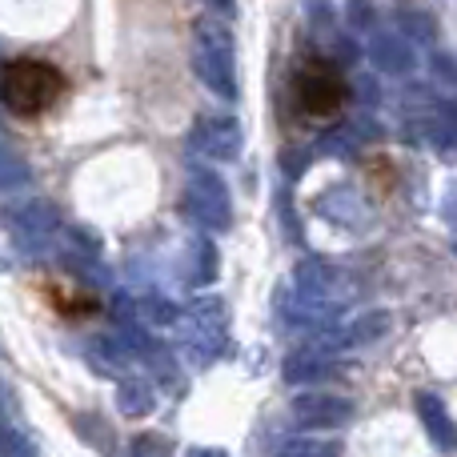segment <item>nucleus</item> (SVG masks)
<instances>
[{
  "mask_svg": "<svg viewBox=\"0 0 457 457\" xmlns=\"http://www.w3.org/2000/svg\"><path fill=\"white\" fill-rule=\"evenodd\" d=\"M389 325H394V317L386 313V309H373V313H361L353 317V321L345 325H333V329H321L317 333V341L309 349H317V353H345V349H357V345H370V341L386 337Z\"/></svg>",
  "mask_w": 457,
  "mask_h": 457,
  "instance_id": "nucleus-7",
  "label": "nucleus"
},
{
  "mask_svg": "<svg viewBox=\"0 0 457 457\" xmlns=\"http://www.w3.org/2000/svg\"><path fill=\"white\" fill-rule=\"evenodd\" d=\"M418 418H421V426H426L429 442H434L437 450H445V453L457 450V426H453L450 410H445L434 394H418Z\"/></svg>",
  "mask_w": 457,
  "mask_h": 457,
  "instance_id": "nucleus-12",
  "label": "nucleus"
},
{
  "mask_svg": "<svg viewBox=\"0 0 457 457\" xmlns=\"http://www.w3.org/2000/svg\"><path fill=\"white\" fill-rule=\"evenodd\" d=\"M405 29H413L421 40H434V24H429L426 16H405Z\"/></svg>",
  "mask_w": 457,
  "mask_h": 457,
  "instance_id": "nucleus-20",
  "label": "nucleus"
},
{
  "mask_svg": "<svg viewBox=\"0 0 457 457\" xmlns=\"http://www.w3.org/2000/svg\"><path fill=\"white\" fill-rule=\"evenodd\" d=\"M193 457H228V453H221V450H197Z\"/></svg>",
  "mask_w": 457,
  "mask_h": 457,
  "instance_id": "nucleus-23",
  "label": "nucleus"
},
{
  "mask_svg": "<svg viewBox=\"0 0 457 457\" xmlns=\"http://www.w3.org/2000/svg\"><path fill=\"white\" fill-rule=\"evenodd\" d=\"M209 4H228V0H209Z\"/></svg>",
  "mask_w": 457,
  "mask_h": 457,
  "instance_id": "nucleus-24",
  "label": "nucleus"
},
{
  "mask_svg": "<svg viewBox=\"0 0 457 457\" xmlns=\"http://www.w3.org/2000/svg\"><path fill=\"white\" fill-rule=\"evenodd\" d=\"M61 88V72L45 61H12L0 72V104L16 117H40L45 109L56 104Z\"/></svg>",
  "mask_w": 457,
  "mask_h": 457,
  "instance_id": "nucleus-2",
  "label": "nucleus"
},
{
  "mask_svg": "<svg viewBox=\"0 0 457 457\" xmlns=\"http://www.w3.org/2000/svg\"><path fill=\"white\" fill-rule=\"evenodd\" d=\"M181 213L205 233H225L233 225V201L221 177L209 169H189L181 189Z\"/></svg>",
  "mask_w": 457,
  "mask_h": 457,
  "instance_id": "nucleus-3",
  "label": "nucleus"
},
{
  "mask_svg": "<svg viewBox=\"0 0 457 457\" xmlns=\"http://www.w3.org/2000/svg\"><path fill=\"white\" fill-rule=\"evenodd\" d=\"M341 442L321 437L317 429H301V434H285L269 442V457H341Z\"/></svg>",
  "mask_w": 457,
  "mask_h": 457,
  "instance_id": "nucleus-11",
  "label": "nucleus"
},
{
  "mask_svg": "<svg viewBox=\"0 0 457 457\" xmlns=\"http://www.w3.org/2000/svg\"><path fill=\"white\" fill-rule=\"evenodd\" d=\"M185 269H189L193 285H205V281L217 277V249L205 241V237H197V241L185 245Z\"/></svg>",
  "mask_w": 457,
  "mask_h": 457,
  "instance_id": "nucleus-15",
  "label": "nucleus"
},
{
  "mask_svg": "<svg viewBox=\"0 0 457 457\" xmlns=\"http://www.w3.org/2000/svg\"><path fill=\"white\" fill-rule=\"evenodd\" d=\"M442 217H445V221H450V225L457 228V185H453L450 193H445V201H442Z\"/></svg>",
  "mask_w": 457,
  "mask_h": 457,
  "instance_id": "nucleus-21",
  "label": "nucleus"
},
{
  "mask_svg": "<svg viewBox=\"0 0 457 457\" xmlns=\"http://www.w3.org/2000/svg\"><path fill=\"white\" fill-rule=\"evenodd\" d=\"M29 177H32L29 161H24L16 149H8V145H0V193H8V189H21V185H29Z\"/></svg>",
  "mask_w": 457,
  "mask_h": 457,
  "instance_id": "nucleus-18",
  "label": "nucleus"
},
{
  "mask_svg": "<svg viewBox=\"0 0 457 457\" xmlns=\"http://www.w3.org/2000/svg\"><path fill=\"white\" fill-rule=\"evenodd\" d=\"M297 289L325 297V301H337V305H349L357 297V281L345 269L329 265V261H305V265H297Z\"/></svg>",
  "mask_w": 457,
  "mask_h": 457,
  "instance_id": "nucleus-9",
  "label": "nucleus"
},
{
  "mask_svg": "<svg viewBox=\"0 0 457 457\" xmlns=\"http://www.w3.org/2000/svg\"><path fill=\"white\" fill-rule=\"evenodd\" d=\"M429 141H434V149L442 153V157H457V101H445L442 109L434 112V120H429Z\"/></svg>",
  "mask_w": 457,
  "mask_h": 457,
  "instance_id": "nucleus-14",
  "label": "nucleus"
},
{
  "mask_svg": "<svg viewBox=\"0 0 457 457\" xmlns=\"http://www.w3.org/2000/svg\"><path fill=\"white\" fill-rule=\"evenodd\" d=\"M189 149L205 161H217V165L237 161L241 157V125H237L233 117H225V112L197 117V125H193V133H189Z\"/></svg>",
  "mask_w": 457,
  "mask_h": 457,
  "instance_id": "nucleus-6",
  "label": "nucleus"
},
{
  "mask_svg": "<svg viewBox=\"0 0 457 457\" xmlns=\"http://www.w3.org/2000/svg\"><path fill=\"white\" fill-rule=\"evenodd\" d=\"M0 225L24 257H40L48 245H56L61 217L48 201H12V205L0 209Z\"/></svg>",
  "mask_w": 457,
  "mask_h": 457,
  "instance_id": "nucleus-4",
  "label": "nucleus"
},
{
  "mask_svg": "<svg viewBox=\"0 0 457 457\" xmlns=\"http://www.w3.org/2000/svg\"><path fill=\"white\" fill-rule=\"evenodd\" d=\"M181 317L189 325H201V329H225V325H228V313H225V301L221 297H197Z\"/></svg>",
  "mask_w": 457,
  "mask_h": 457,
  "instance_id": "nucleus-17",
  "label": "nucleus"
},
{
  "mask_svg": "<svg viewBox=\"0 0 457 457\" xmlns=\"http://www.w3.org/2000/svg\"><path fill=\"white\" fill-rule=\"evenodd\" d=\"M88 357H93V365L101 373H112V378H120L125 373V365L133 361V345H120V341H112V337H93V345H88Z\"/></svg>",
  "mask_w": 457,
  "mask_h": 457,
  "instance_id": "nucleus-13",
  "label": "nucleus"
},
{
  "mask_svg": "<svg viewBox=\"0 0 457 457\" xmlns=\"http://www.w3.org/2000/svg\"><path fill=\"white\" fill-rule=\"evenodd\" d=\"M297 101L313 117H333L345 104V80H341L337 64L313 61L297 72Z\"/></svg>",
  "mask_w": 457,
  "mask_h": 457,
  "instance_id": "nucleus-5",
  "label": "nucleus"
},
{
  "mask_svg": "<svg viewBox=\"0 0 457 457\" xmlns=\"http://www.w3.org/2000/svg\"><path fill=\"white\" fill-rule=\"evenodd\" d=\"M370 61L378 72H389V77H405L413 72L418 56H413V45L402 37V32H378L370 40Z\"/></svg>",
  "mask_w": 457,
  "mask_h": 457,
  "instance_id": "nucleus-10",
  "label": "nucleus"
},
{
  "mask_svg": "<svg viewBox=\"0 0 457 457\" xmlns=\"http://www.w3.org/2000/svg\"><path fill=\"white\" fill-rule=\"evenodd\" d=\"M353 24H370V4L365 0H353Z\"/></svg>",
  "mask_w": 457,
  "mask_h": 457,
  "instance_id": "nucleus-22",
  "label": "nucleus"
},
{
  "mask_svg": "<svg viewBox=\"0 0 457 457\" xmlns=\"http://www.w3.org/2000/svg\"><path fill=\"white\" fill-rule=\"evenodd\" d=\"M117 405L125 418H145V413H153V405H157V394H153L149 381H120Z\"/></svg>",
  "mask_w": 457,
  "mask_h": 457,
  "instance_id": "nucleus-16",
  "label": "nucleus"
},
{
  "mask_svg": "<svg viewBox=\"0 0 457 457\" xmlns=\"http://www.w3.org/2000/svg\"><path fill=\"white\" fill-rule=\"evenodd\" d=\"M129 457H173V442L161 434H141L129 445Z\"/></svg>",
  "mask_w": 457,
  "mask_h": 457,
  "instance_id": "nucleus-19",
  "label": "nucleus"
},
{
  "mask_svg": "<svg viewBox=\"0 0 457 457\" xmlns=\"http://www.w3.org/2000/svg\"><path fill=\"white\" fill-rule=\"evenodd\" d=\"M289 418L297 429H341L353 421V402L349 397H337V394H301L289 402Z\"/></svg>",
  "mask_w": 457,
  "mask_h": 457,
  "instance_id": "nucleus-8",
  "label": "nucleus"
},
{
  "mask_svg": "<svg viewBox=\"0 0 457 457\" xmlns=\"http://www.w3.org/2000/svg\"><path fill=\"white\" fill-rule=\"evenodd\" d=\"M193 72L201 77V85L221 101H237V53H233V32L217 16H201L193 24Z\"/></svg>",
  "mask_w": 457,
  "mask_h": 457,
  "instance_id": "nucleus-1",
  "label": "nucleus"
}]
</instances>
